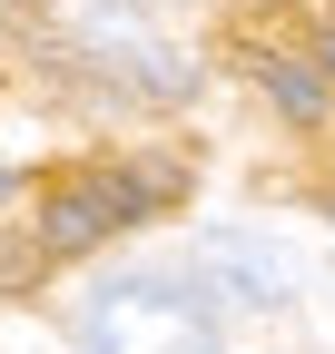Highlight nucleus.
I'll use <instances>...</instances> for the list:
<instances>
[{
    "label": "nucleus",
    "instance_id": "nucleus-8",
    "mask_svg": "<svg viewBox=\"0 0 335 354\" xmlns=\"http://www.w3.org/2000/svg\"><path fill=\"white\" fill-rule=\"evenodd\" d=\"M325 216H335V197H325Z\"/></svg>",
    "mask_w": 335,
    "mask_h": 354
},
{
    "label": "nucleus",
    "instance_id": "nucleus-6",
    "mask_svg": "<svg viewBox=\"0 0 335 354\" xmlns=\"http://www.w3.org/2000/svg\"><path fill=\"white\" fill-rule=\"evenodd\" d=\"M39 276V246H0V286H30Z\"/></svg>",
    "mask_w": 335,
    "mask_h": 354
},
{
    "label": "nucleus",
    "instance_id": "nucleus-3",
    "mask_svg": "<svg viewBox=\"0 0 335 354\" xmlns=\"http://www.w3.org/2000/svg\"><path fill=\"white\" fill-rule=\"evenodd\" d=\"M197 276H207V295H237V305H286L296 295L286 246H266L257 227H207L197 236Z\"/></svg>",
    "mask_w": 335,
    "mask_h": 354
},
{
    "label": "nucleus",
    "instance_id": "nucleus-2",
    "mask_svg": "<svg viewBox=\"0 0 335 354\" xmlns=\"http://www.w3.org/2000/svg\"><path fill=\"white\" fill-rule=\"evenodd\" d=\"M129 216H148V197H138V177H129V167L60 177V187L39 197V256H79V246H99L109 227H129Z\"/></svg>",
    "mask_w": 335,
    "mask_h": 354
},
{
    "label": "nucleus",
    "instance_id": "nucleus-4",
    "mask_svg": "<svg viewBox=\"0 0 335 354\" xmlns=\"http://www.w3.org/2000/svg\"><path fill=\"white\" fill-rule=\"evenodd\" d=\"M99 50H109V69L129 79L138 99H188V88H197V69H188L178 50H158V39H138V30H118V20L99 30Z\"/></svg>",
    "mask_w": 335,
    "mask_h": 354
},
{
    "label": "nucleus",
    "instance_id": "nucleus-5",
    "mask_svg": "<svg viewBox=\"0 0 335 354\" xmlns=\"http://www.w3.org/2000/svg\"><path fill=\"white\" fill-rule=\"evenodd\" d=\"M266 88H276V109H286V118H306V128L325 118V79H316V69H296V59H276V69H266Z\"/></svg>",
    "mask_w": 335,
    "mask_h": 354
},
{
    "label": "nucleus",
    "instance_id": "nucleus-7",
    "mask_svg": "<svg viewBox=\"0 0 335 354\" xmlns=\"http://www.w3.org/2000/svg\"><path fill=\"white\" fill-rule=\"evenodd\" d=\"M316 59H325V69H335V20H325V39H316Z\"/></svg>",
    "mask_w": 335,
    "mask_h": 354
},
{
    "label": "nucleus",
    "instance_id": "nucleus-1",
    "mask_svg": "<svg viewBox=\"0 0 335 354\" xmlns=\"http://www.w3.org/2000/svg\"><path fill=\"white\" fill-rule=\"evenodd\" d=\"M89 354H217V305L178 276H118L89 295Z\"/></svg>",
    "mask_w": 335,
    "mask_h": 354
}]
</instances>
